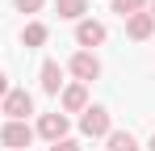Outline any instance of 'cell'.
Segmentation results:
<instances>
[{"label":"cell","mask_w":155,"mask_h":151,"mask_svg":"<svg viewBox=\"0 0 155 151\" xmlns=\"http://www.w3.org/2000/svg\"><path fill=\"white\" fill-rule=\"evenodd\" d=\"M113 126H109V109L101 105H88L84 113H80V134H88V139H105Z\"/></svg>","instance_id":"cell-1"},{"label":"cell","mask_w":155,"mask_h":151,"mask_svg":"<svg viewBox=\"0 0 155 151\" xmlns=\"http://www.w3.org/2000/svg\"><path fill=\"white\" fill-rule=\"evenodd\" d=\"M0 109L8 113V122H25L29 113H34V97H29L25 88H8V97L0 101Z\"/></svg>","instance_id":"cell-2"},{"label":"cell","mask_w":155,"mask_h":151,"mask_svg":"<svg viewBox=\"0 0 155 151\" xmlns=\"http://www.w3.org/2000/svg\"><path fill=\"white\" fill-rule=\"evenodd\" d=\"M67 67H71V76H76V84H92V80L101 76V59H97L92 50H76Z\"/></svg>","instance_id":"cell-3"},{"label":"cell","mask_w":155,"mask_h":151,"mask_svg":"<svg viewBox=\"0 0 155 151\" xmlns=\"http://www.w3.org/2000/svg\"><path fill=\"white\" fill-rule=\"evenodd\" d=\"M0 143H4L8 151H29V143H34V126H29V122H4Z\"/></svg>","instance_id":"cell-4"},{"label":"cell","mask_w":155,"mask_h":151,"mask_svg":"<svg viewBox=\"0 0 155 151\" xmlns=\"http://www.w3.org/2000/svg\"><path fill=\"white\" fill-rule=\"evenodd\" d=\"M67 113H59V109H54V113H42V118H38V130H34V134H42V139H51V143H59V139H67Z\"/></svg>","instance_id":"cell-5"},{"label":"cell","mask_w":155,"mask_h":151,"mask_svg":"<svg viewBox=\"0 0 155 151\" xmlns=\"http://www.w3.org/2000/svg\"><path fill=\"white\" fill-rule=\"evenodd\" d=\"M76 42H80L84 50H88V46H101V42H105V25H101V21H92V17L76 21Z\"/></svg>","instance_id":"cell-6"},{"label":"cell","mask_w":155,"mask_h":151,"mask_svg":"<svg viewBox=\"0 0 155 151\" xmlns=\"http://www.w3.org/2000/svg\"><path fill=\"white\" fill-rule=\"evenodd\" d=\"M88 109V84H67L63 88V113H84Z\"/></svg>","instance_id":"cell-7"},{"label":"cell","mask_w":155,"mask_h":151,"mask_svg":"<svg viewBox=\"0 0 155 151\" xmlns=\"http://www.w3.org/2000/svg\"><path fill=\"white\" fill-rule=\"evenodd\" d=\"M126 34L134 38V42H147L155 34V17L151 13H134V17H126Z\"/></svg>","instance_id":"cell-8"},{"label":"cell","mask_w":155,"mask_h":151,"mask_svg":"<svg viewBox=\"0 0 155 151\" xmlns=\"http://www.w3.org/2000/svg\"><path fill=\"white\" fill-rule=\"evenodd\" d=\"M38 80H42V92L59 97V88H63V67H59L54 59H46V63H42V72H38Z\"/></svg>","instance_id":"cell-9"},{"label":"cell","mask_w":155,"mask_h":151,"mask_svg":"<svg viewBox=\"0 0 155 151\" xmlns=\"http://www.w3.org/2000/svg\"><path fill=\"white\" fill-rule=\"evenodd\" d=\"M105 143H109V151H138V139H134L130 130H109Z\"/></svg>","instance_id":"cell-10"},{"label":"cell","mask_w":155,"mask_h":151,"mask_svg":"<svg viewBox=\"0 0 155 151\" xmlns=\"http://www.w3.org/2000/svg\"><path fill=\"white\" fill-rule=\"evenodd\" d=\"M84 13H88V0H59V17H67V21H84Z\"/></svg>","instance_id":"cell-11"},{"label":"cell","mask_w":155,"mask_h":151,"mask_svg":"<svg viewBox=\"0 0 155 151\" xmlns=\"http://www.w3.org/2000/svg\"><path fill=\"white\" fill-rule=\"evenodd\" d=\"M46 38H51V29H46L42 21H29V25H25V34H21V42H25V46H42Z\"/></svg>","instance_id":"cell-12"},{"label":"cell","mask_w":155,"mask_h":151,"mask_svg":"<svg viewBox=\"0 0 155 151\" xmlns=\"http://www.w3.org/2000/svg\"><path fill=\"white\" fill-rule=\"evenodd\" d=\"M143 4H147V0H113V13H122V17H134V13H143Z\"/></svg>","instance_id":"cell-13"},{"label":"cell","mask_w":155,"mask_h":151,"mask_svg":"<svg viewBox=\"0 0 155 151\" xmlns=\"http://www.w3.org/2000/svg\"><path fill=\"white\" fill-rule=\"evenodd\" d=\"M13 4H17V8H21V13H38V8H42V4H46V0H13Z\"/></svg>","instance_id":"cell-14"},{"label":"cell","mask_w":155,"mask_h":151,"mask_svg":"<svg viewBox=\"0 0 155 151\" xmlns=\"http://www.w3.org/2000/svg\"><path fill=\"white\" fill-rule=\"evenodd\" d=\"M51 151H80L76 139H59V143H51Z\"/></svg>","instance_id":"cell-15"},{"label":"cell","mask_w":155,"mask_h":151,"mask_svg":"<svg viewBox=\"0 0 155 151\" xmlns=\"http://www.w3.org/2000/svg\"><path fill=\"white\" fill-rule=\"evenodd\" d=\"M8 88H13V84H8V76H4V72H0V101H4V97H8Z\"/></svg>","instance_id":"cell-16"},{"label":"cell","mask_w":155,"mask_h":151,"mask_svg":"<svg viewBox=\"0 0 155 151\" xmlns=\"http://www.w3.org/2000/svg\"><path fill=\"white\" fill-rule=\"evenodd\" d=\"M147 147H151V151H155V134H151V143H147Z\"/></svg>","instance_id":"cell-17"},{"label":"cell","mask_w":155,"mask_h":151,"mask_svg":"<svg viewBox=\"0 0 155 151\" xmlns=\"http://www.w3.org/2000/svg\"><path fill=\"white\" fill-rule=\"evenodd\" d=\"M151 17H155V0H151Z\"/></svg>","instance_id":"cell-18"}]
</instances>
